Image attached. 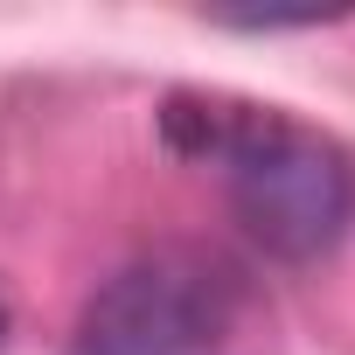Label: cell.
Segmentation results:
<instances>
[{"label":"cell","instance_id":"obj_1","mask_svg":"<svg viewBox=\"0 0 355 355\" xmlns=\"http://www.w3.org/2000/svg\"><path fill=\"white\" fill-rule=\"evenodd\" d=\"M216 167L230 182L237 223L272 258H320L355 223V160L272 105H237Z\"/></svg>","mask_w":355,"mask_h":355},{"label":"cell","instance_id":"obj_3","mask_svg":"<svg viewBox=\"0 0 355 355\" xmlns=\"http://www.w3.org/2000/svg\"><path fill=\"white\" fill-rule=\"evenodd\" d=\"M0 341H8V300H0Z\"/></svg>","mask_w":355,"mask_h":355},{"label":"cell","instance_id":"obj_2","mask_svg":"<svg viewBox=\"0 0 355 355\" xmlns=\"http://www.w3.org/2000/svg\"><path fill=\"white\" fill-rule=\"evenodd\" d=\"M237 272L209 251H153L84 306V355H209L237 320Z\"/></svg>","mask_w":355,"mask_h":355}]
</instances>
